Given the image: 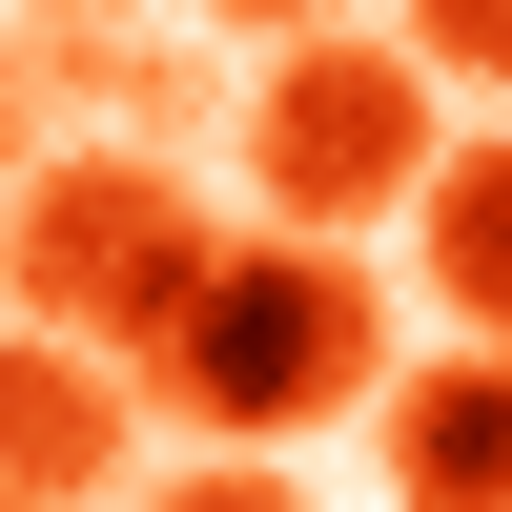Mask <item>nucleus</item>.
Listing matches in <instances>:
<instances>
[{
	"label": "nucleus",
	"instance_id": "obj_1",
	"mask_svg": "<svg viewBox=\"0 0 512 512\" xmlns=\"http://www.w3.org/2000/svg\"><path fill=\"white\" fill-rule=\"evenodd\" d=\"M164 410H185L205 451H287V431L390 410V308H369V267H349L328 226L226 246V267H205V308L164 328Z\"/></svg>",
	"mask_w": 512,
	"mask_h": 512
},
{
	"label": "nucleus",
	"instance_id": "obj_5",
	"mask_svg": "<svg viewBox=\"0 0 512 512\" xmlns=\"http://www.w3.org/2000/svg\"><path fill=\"white\" fill-rule=\"evenodd\" d=\"M369 451H390V512H512V349L472 328L451 369H390Z\"/></svg>",
	"mask_w": 512,
	"mask_h": 512
},
{
	"label": "nucleus",
	"instance_id": "obj_3",
	"mask_svg": "<svg viewBox=\"0 0 512 512\" xmlns=\"http://www.w3.org/2000/svg\"><path fill=\"white\" fill-rule=\"evenodd\" d=\"M0 267H21V328H82V349H144L164 369V328L205 308V205L164 185L144 144H62L21 185V226H0Z\"/></svg>",
	"mask_w": 512,
	"mask_h": 512
},
{
	"label": "nucleus",
	"instance_id": "obj_9",
	"mask_svg": "<svg viewBox=\"0 0 512 512\" xmlns=\"http://www.w3.org/2000/svg\"><path fill=\"white\" fill-rule=\"evenodd\" d=\"M205 21H246V41H308V21H328V0H205Z\"/></svg>",
	"mask_w": 512,
	"mask_h": 512
},
{
	"label": "nucleus",
	"instance_id": "obj_10",
	"mask_svg": "<svg viewBox=\"0 0 512 512\" xmlns=\"http://www.w3.org/2000/svg\"><path fill=\"white\" fill-rule=\"evenodd\" d=\"M21 21H62V41H103V21H123V0H21Z\"/></svg>",
	"mask_w": 512,
	"mask_h": 512
},
{
	"label": "nucleus",
	"instance_id": "obj_2",
	"mask_svg": "<svg viewBox=\"0 0 512 512\" xmlns=\"http://www.w3.org/2000/svg\"><path fill=\"white\" fill-rule=\"evenodd\" d=\"M451 164V62L431 41H267V82H246V185H267V226H410Z\"/></svg>",
	"mask_w": 512,
	"mask_h": 512
},
{
	"label": "nucleus",
	"instance_id": "obj_7",
	"mask_svg": "<svg viewBox=\"0 0 512 512\" xmlns=\"http://www.w3.org/2000/svg\"><path fill=\"white\" fill-rule=\"evenodd\" d=\"M123 512H308V472H287V451H205V472H164Z\"/></svg>",
	"mask_w": 512,
	"mask_h": 512
},
{
	"label": "nucleus",
	"instance_id": "obj_6",
	"mask_svg": "<svg viewBox=\"0 0 512 512\" xmlns=\"http://www.w3.org/2000/svg\"><path fill=\"white\" fill-rule=\"evenodd\" d=\"M410 226H431V287H451V328H492V349H512V144H451Z\"/></svg>",
	"mask_w": 512,
	"mask_h": 512
},
{
	"label": "nucleus",
	"instance_id": "obj_8",
	"mask_svg": "<svg viewBox=\"0 0 512 512\" xmlns=\"http://www.w3.org/2000/svg\"><path fill=\"white\" fill-rule=\"evenodd\" d=\"M410 41H431L451 82H512V0H410Z\"/></svg>",
	"mask_w": 512,
	"mask_h": 512
},
{
	"label": "nucleus",
	"instance_id": "obj_4",
	"mask_svg": "<svg viewBox=\"0 0 512 512\" xmlns=\"http://www.w3.org/2000/svg\"><path fill=\"white\" fill-rule=\"evenodd\" d=\"M144 410H164L144 349L21 328V349H0V512H103L123 472H144Z\"/></svg>",
	"mask_w": 512,
	"mask_h": 512
}]
</instances>
